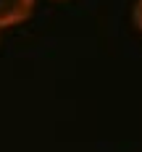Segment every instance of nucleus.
<instances>
[{
  "label": "nucleus",
  "mask_w": 142,
  "mask_h": 152,
  "mask_svg": "<svg viewBox=\"0 0 142 152\" xmlns=\"http://www.w3.org/2000/svg\"><path fill=\"white\" fill-rule=\"evenodd\" d=\"M34 8V0H0V29L26 21Z\"/></svg>",
  "instance_id": "nucleus-1"
},
{
  "label": "nucleus",
  "mask_w": 142,
  "mask_h": 152,
  "mask_svg": "<svg viewBox=\"0 0 142 152\" xmlns=\"http://www.w3.org/2000/svg\"><path fill=\"white\" fill-rule=\"evenodd\" d=\"M132 21L142 31V0H134V5H132Z\"/></svg>",
  "instance_id": "nucleus-2"
}]
</instances>
